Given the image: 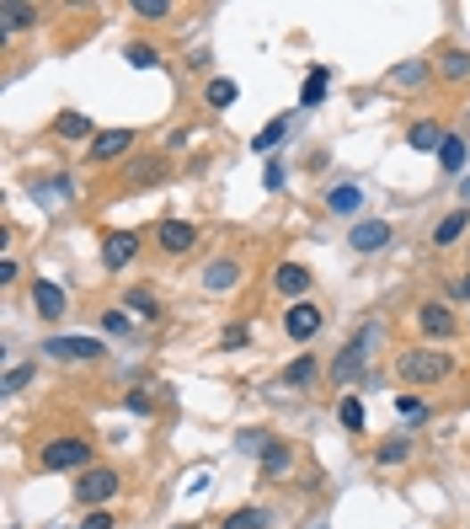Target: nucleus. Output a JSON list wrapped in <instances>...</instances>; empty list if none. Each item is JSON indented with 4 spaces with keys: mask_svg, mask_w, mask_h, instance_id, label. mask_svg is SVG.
Instances as JSON below:
<instances>
[{
    "mask_svg": "<svg viewBox=\"0 0 470 529\" xmlns=\"http://www.w3.org/2000/svg\"><path fill=\"white\" fill-rule=\"evenodd\" d=\"M455 359L449 353H439V348H407L401 359H396V375L407 380V385H444V380H455Z\"/></svg>",
    "mask_w": 470,
    "mask_h": 529,
    "instance_id": "1",
    "label": "nucleus"
},
{
    "mask_svg": "<svg viewBox=\"0 0 470 529\" xmlns=\"http://www.w3.org/2000/svg\"><path fill=\"white\" fill-rule=\"evenodd\" d=\"M37 471H75L80 476V471H91V444L80 434H59L37 450Z\"/></svg>",
    "mask_w": 470,
    "mask_h": 529,
    "instance_id": "2",
    "label": "nucleus"
},
{
    "mask_svg": "<svg viewBox=\"0 0 470 529\" xmlns=\"http://www.w3.org/2000/svg\"><path fill=\"white\" fill-rule=\"evenodd\" d=\"M375 343H380V321H364L359 337L332 359V380H359V375H369V353H375Z\"/></svg>",
    "mask_w": 470,
    "mask_h": 529,
    "instance_id": "3",
    "label": "nucleus"
},
{
    "mask_svg": "<svg viewBox=\"0 0 470 529\" xmlns=\"http://www.w3.org/2000/svg\"><path fill=\"white\" fill-rule=\"evenodd\" d=\"M37 353L54 359V364H102L107 359V343H96V337H48Z\"/></svg>",
    "mask_w": 470,
    "mask_h": 529,
    "instance_id": "4",
    "label": "nucleus"
},
{
    "mask_svg": "<svg viewBox=\"0 0 470 529\" xmlns=\"http://www.w3.org/2000/svg\"><path fill=\"white\" fill-rule=\"evenodd\" d=\"M118 492H123V476H118L112 466H91V471L75 476V503H86V508H102V503L118 498Z\"/></svg>",
    "mask_w": 470,
    "mask_h": 529,
    "instance_id": "5",
    "label": "nucleus"
},
{
    "mask_svg": "<svg viewBox=\"0 0 470 529\" xmlns=\"http://www.w3.org/2000/svg\"><path fill=\"white\" fill-rule=\"evenodd\" d=\"M417 326H423V337H439V343H449V337L460 332L449 300H423V305H417Z\"/></svg>",
    "mask_w": 470,
    "mask_h": 529,
    "instance_id": "6",
    "label": "nucleus"
},
{
    "mask_svg": "<svg viewBox=\"0 0 470 529\" xmlns=\"http://www.w3.org/2000/svg\"><path fill=\"white\" fill-rule=\"evenodd\" d=\"M128 150H134V128H102V134L91 139L86 161H91V166H112V161H123Z\"/></svg>",
    "mask_w": 470,
    "mask_h": 529,
    "instance_id": "7",
    "label": "nucleus"
},
{
    "mask_svg": "<svg viewBox=\"0 0 470 529\" xmlns=\"http://www.w3.org/2000/svg\"><path fill=\"white\" fill-rule=\"evenodd\" d=\"M198 284H203V294H230V289L241 284V257H214V262H203Z\"/></svg>",
    "mask_w": 470,
    "mask_h": 529,
    "instance_id": "8",
    "label": "nucleus"
},
{
    "mask_svg": "<svg viewBox=\"0 0 470 529\" xmlns=\"http://www.w3.org/2000/svg\"><path fill=\"white\" fill-rule=\"evenodd\" d=\"M321 321H326V316H321V305H310V300H294V305L284 310V332H289L294 343H310V337L321 332Z\"/></svg>",
    "mask_w": 470,
    "mask_h": 529,
    "instance_id": "9",
    "label": "nucleus"
},
{
    "mask_svg": "<svg viewBox=\"0 0 470 529\" xmlns=\"http://www.w3.org/2000/svg\"><path fill=\"white\" fill-rule=\"evenodd\" d=\"M155 241H161V252L182 257V252H193V246H198V225H187V219H161Z\"/></svg>",
    "mask_w": 470,
    "mask_h": 529,
    "instance_id": "10",
    "label": "nucleus"
},
{
    "mask_svg": "<svg viewBox=\"0 0 470 529\" xmlns=\"http://www.w3.org/2000/svg\"><path fill=\"white\" fill-rule=\"evenodd\" d=\"M348 246H353L359 257L385 252V246H391V225H385V219H359V225H353V236H348Z\"/></svg>",
    "mask_w": 470,
    "mask_h": 529,
    "instance_id": "11",
    "label": "nucleus"
},
{
    "mask_svg": "<svg viewBox=\"0 0 470 529\" xmlns=\"http://www.w3.org/2000/svg\"><path fill=\"white\" fill-rule=\"evenodd\" d=\"M139 257V236H128V230H112V236H102V262L118 273V268H128Z\"/></svg>",
    "mask_w": 470,
    "mask_h": 529,
    "instance_id": "12",
    "label": "nucleus"
},
{
    "mask_svg": "<svg viewBox=\"0 0 470 529\" xmlns=\"http://www.w3.org/2000/svg\"><path fill=\"white\" fill-rule=\"evenodd\" d=\"M466 230H470V209L460 203L455 214H444V219L433 225V246H439V252H449V246H460V241H466Z\"/></svg>",
    "mask_w": 470,
    "mask_h": 529,
    "instance_id": "13",
    "label": "nucleus"
},
{
    "mask_svg": "<svg viewBox=\"0 0 470 529\" xmlns=\"http://www.w3.org/2000/svg\"><path fill=\"white\" fill-rule=\"evenodd\" d=\"M273 284H278V294L300 300V294H305L316 278H310V268H305V262H278V268H273Z\"/></svg>",
    "mask_w": 470,
    "mask_h": 529,
    "instance_id": "14",
    "label": "nucleus"
},
{
    "mask_svg": "<svg viewBox=\"0 0 470 529\" xmlns=\"http://www.w3.org/2000/svg\"><path fill=\"white\" fill-rule=\"evenodd\" d=\"M32 305H37L43 321H59L64 316V289L54 278H32Z\"/></svg>",
    "mask_w": 470,
    "mask_h": 529,
    "instance_id": "15",
    "label": "nucleus"
},
{
    "mask_svg": "<svg viewBox=\"0 0 470 529\" xmlns=\"http://www.w3.org/2000/svg\"><path fill=\"white\" fill-rule=\"evenodd\" d=\"M326 209H332V214H359V209H364V187H359V182L326 187Z\"/></svg>",
    "mask_w": 470,
    "mask_h": 529,
    "instance_id": "16",
    "label": "nucleus"
},
{
    "mask_svg": "<svg viewBox=\"0 0 470 529\" xmlns=\"http://www.w3.org/2000/svg\"><path fill=\"white\" fill-rule=\"evenodd\" d=\"M0 27H5V32H27V27H37V5L0 0Z\"/></svg>",
    "mask_w": 470,
    "mask_h": 529,
    "instance_id": "17",
    "label": "nucleus"
},
{
    "mask_svg": "<svg viewBox=\"0 0 470 529\" xmlns=\"http://www.w3.org/2000/svg\"><path fill=\"white\" fill-rule=\"evenodd\" d=\"M262 471H268L273 482H278V476H289V471H294V444L273 439V444H268V455H262Z\"/></svg>",
    "mask_w": 470,
    "mask_h": 529,
    "instance_id": "18",
    "label": "nucleus"
},
{
    "mask_svg": "<svg viewBox=\"0 0 470 529\" xmlns=\"http://www.w3.org/2000/svg\"><path fill=\"white\" fill-rule=\"evenodd\" d=\"M54 134H59V139H96V128H91L86 112H59V118H54Z\"/></svg>",
    "mask_w": 470,
    "mask_h": 529,
    "instance_id": "19",
    "label": "nucleus"
},
{
    "mask_svg": "<svg viewBox=\"0 0 470 529\" xmlns=\"http://www.w3.org/2000/svg\"><path fill=\"white\" fill-rule=\"evenodd\" d=\"M407 145H412V150H439V145H444V128H439L433 118H417V123L407 128Z\"/></svg>",
    "mask_w": 470,
    "mask_h": 529,
    "instance_id": "20",
    "label": "nucleus"
},
{
    "mask_svg": "<svg viewBox=\"0 0 470 529\" xmlns=\"http://www.w3.org/2000/svg\"><path fill=\"white\" fill-rule=\"evenodd\" d=\"M428 75H433V64H428V59H412V64H396V70H391V86L412 91V86H423Z\"/></svg>",
    "mask_w": 470,
    "mask_h": 529,
    "instance_id": "21",
    "label": "nucleus"
},
{
    "mask_svg": "<svg viewBox=\"0 0 470 529\" xmlns=\"http://www.w3.org/2000/svg\"><path fill=\"white\" fill-rule=\"evenodd\" d=\"M316 375H321V359L316 353H300L294 364H284V385H310Z\"/></svg>",
    "mask_w": 470,
    "mask_h": 529,
    "instance_id": "22",
    "label": "nucleus"
},
{
    "mask_svg": "<svg viewBox=\"0 0 470 529\" xmlns=\"http://www.w3.org/2000/svg\"><path fill=\"white\" fill-rule=\"evenodd\" d=\"M326 86H332V70H326V64H316V70H310V80H305V91H300V107H321Z\"/></svg>",
    "mask_w": 470,
    "mask_h": 529,
    "instance_id": "23",
    "label": "nucleus"
},
{
    "mask_svg": "<svg viewBox=\"0 0 470 529\" xmlns=\"http://www.w3.org/2000/svg\"><path fill=\"white\" fill-rule=\"evenodd\" d=\"M466 139H460V134H444V145H439V166H444V171H466Z\"/></svg>",
    "mask_w": 470,
    "mask_h": 529,
    "instance_id": "24",
    "label": "nucleus"
},
{
    "mask_svg": "<svg viewBox=\"0 0 470 529\" xmlns=\"http://www.w3.org/2000/svg\"><path fill=\"white\" fill-rule=\"evenodd\" d=\"M235 96H241V86H235V80H225V75H214V80L203 86V102H209V107H230Z\"/></svg>",
    "mask_w": 470,
    "mask_h": 529,
    "instance_id": "25",
    "label": "nucleus"
},
{
    "mask_svg": "<svg viewBox=\"0 0 470 529\" xmlns=\"http://www.w3.org/2000/svg\"><path fill=\"white\" fill-rule=\"evenodd\" d=\"M439 75H444V80H466L470 75V54L466 48H449V54L439 59Z\"/></svg>",
    "mask_w": 470,
    "mask_h": 529,
    "instance_id": "26",
    "label": "nucleus"
},
{
    "mask_svg": "<svg viewBox=\"0 0 470 529\" xmlns=\"http://www.w3.org/2000/svg\"><path fill=\"white\" fill-rule=\"evenodd\" d=\"M123 59H128L134 70H155V64H161V48H155V43H128Z\"/></svg>",
    "mask_w": 470,
    "mask_h": 529,
    "instance_id": "27",
    "label": "nucleus"
},
{
    "mask_svg": "<svg viewBox=\"0 0 470 529\" xmlns=\"http://www.w3.org/2000/svg\"><path fill=\"white\" fill-rule=\"evenodd\" d=\"M161 177H166V161H134V166H128V182H134V187H150V182H161Z\"/></svg>",
    "mask_w": 470,
    "mask_h": 529,
    "instance_id": "28",
    "label": "nucleus"
},
{
    "mask_svg": "<svg viewBox=\"0 0 470 529\" xmlns=\"http://www.w3.org/2000/svg\"><path fill=\"white\" fill-rule=\"evenodd\" d=\"M337 417H342L348 434H364V401H359V396H342V401H337Z\"/></svg>",
    "mask_w": 470,
    "mask_h": 529,
    "instance_id": "29",
    "label": "nucleus"
},
{
    "mask_svg": "<svg viewBox=\"0 0 470 529\" xmlns=\"http://www.w3.org/2000/svg\"><path fill=\"white\" fill-rule=\"evenodd\" d=\"M375 460H380V466H407V460H412V444H407V439H385V444L375 450Z\"/></svg>",
    "mask_w": 470,
    "mask_h": 529,
    "instance_id": "30",
    "label": "nucleus"
},
{
    "mask_svg": "<svg viewBox=\"0 0 470 529\" xmlns=\"http://www.w3.org/2000/svg\"><path fill=\"white\" fill-rule=\"evenodd\" d=\"M284 134H289V112H284V118H273V123L251 139V150H273V145H284Z\"/></svg>",
    "mask_w": 470,
    "mask_h": 529,
    "instance_id": "31",
    "label": "nucleus"
},
{
    "mask_svg": "<svg viewBox=\"0 0 470 529\" xmlns=\"http://www.w3.org/2000/svg\"><path fill=\"white\" fill-rule=\"evenodd\" d=\"M219 529H268V514H262V508H235Z\"/></svg>",
    "mask_w": 470,
    "mask_h": 529,
    "instance_id": "32",
    "label": "nucleus"
},
{
    "mask_svg": "<svg viewBox=\"0 0 470 529\" xmlns=\"http://www.w3.org/2000/svg\"><path fill=\"white\" fill-rule=\"evenodd\" d=\"M396 407H401V423H428V417H433V407H428L423 396H401Z\"/></svg>",
    "mask_w": 470,
    "mask_h": 529,
    "instance_id": "33",
    "label": "nucleus"
},
{
    "mask_svg": "<svg viewBox=\"0 0 470 529\" xmlns=\"http://www.w3.org/2000/svg\"><path fill=\"white\" fill-rule=\"evenodd\" d=\"M32 375H37V364H21V369H5V380H0V391H5V396H16V391H21V385L32 380Z\"/></svg>",
    "mask_w": 470,
    "mask_h": 529,
    "instance_id": "34",
    "label": "nucleus"
},
{
    "mask_svg": "<svg viewBox=\"0 0 470 529\" xmlns=\"http://www.w3.org/2000/svg\"><path fill=\"white\" fill-rule=\"evenodd\" d=\"M123 310H139V316H144V321H155V316H161V310H155V300H150V294H144V289H134V294H128V300H123Z\"/></svg>",
    "mask_w": 470,
    "mask_h": 529,
    "instance_id": "35",
    "label": "nucleus"
},
{
    "mask_svg": "<svg viewBox=\"0 0 470 529\" xmlns=\"http://www.w3.org/2000/svg\"><path fill=\"white\" fill-rule=\"evenodd\" d=\"M102 332H107V337H123V332H128V310H123V305H112V310L102 316Z\"/></svg>",
    "mask_w": 470,
    "mask_h": 529,
    "instance_id": "36",
    "label": "nucleus"
},
{
    "mask_svg": "<svg viewBox=\"0 0 470 529\" xmlns=\"http://www.w3.org/2000/svg\"><path fill=\"white\" fill-rule=\"evenodd\" d=\"M235 444H241L246 455H268V444H273V439H268V434H241Z\"/></svg>",
    "mask_w": 470,
    "mask_h": 529,
    "instance_id": "37",
    "label": "nucleus"
},
{
    "mask_svg": "<svg viewBox=\"0 0 470 529\" xmlns=\"http://www.w3.org/2000/svg\"><path fill=\"white\" fill-rule=\"evenodd\" d=\"M139 16H171V0H134Z\"/></svg>",
    "mask_w": 470,
    "mask_h": 529,
    "instance_id": "38",
    "label": "nucleus"
},
{
    "mask_svg": "<svg viewBox=\"0 0 470 529\" xmlns=\"http://www.w3.org/2000/svg\"><path fill=\"white\" fill-rule=\"evenodd\" d=\"M123 407H128L134 417H144V412H150V396H144V391H128V401H123Z\"/></svg>",
    "mask_w": 470,
    "mask_h": 529,
    "instance_id": "39",
    "label": "nucleus"
},
{
    "mask_svg": "<svg viewBox=\"0 0 470 529\" xmlns=\"http://www.w3.org/2000/svg\"><path fill=\"white\" fill-rule=\"evenodd\" d=\"M449 300H466V305H470V273L449 278Z\"/></svg>",
    "mask_w": 470,
    "mask_h": 529,
    "instance_id": "40",
    "label": "nucleus"
},
{
    "mask_svg": "<svg viewBox=\"0 0 470 529\" xmlns=\"http://www.w3.org/2000/svg\"><path fill=\"white\" fill-rule=\"evenodd\" d=\"M246 337H251V332H246V326H225V337H219V343H225V348H241V343H246Z\"/></svg>",
    "mask_w": 470,
    "mask_h": 529,
    "instance_id": "41",
    "label": "nucleus"
},
{
    "mask_svg": "<svg viewBox=\"0 0 470 529\" xmlns=\"http://www.w3.org/2000/svg\"><path fill=\"white\" fill-rule=\"evenodd\" d=\"M262 182H268V187H273V193H278V187H284V166H278V161H273V166H268V177H262Z\"/></svg>",
    "mask_w": 470,
    "mask_h": 529,
    "instance_id": "42",
    "label": "nucleus"
},
{
    "mask_svg": "<svg viewBox=\"0 0 470 529\" xmlns=\"http://www.w3.org/2000/svg\"><path fill=\"white\" fill-rule=\"evenodd\" d=\"M11 278H16V257L5 252V257H0V284H11Z\"/></svg>",
    "mask_w": 470,
    "mask_h": 529,
    "instance_id": "43",
    "label": "nucleus"
},
{
    "mask_svg": "<svg viewBox=\"0 0 470 529\" xmlns=\"http://www.w3.org/2000/svg\"><path fill=\"white\" fill-rule=\"evenodd\" d=\"M80 529H112V514H91Z\"/></svg>",
    "mask_w": 470,
    "mask_h": 529,
    "instance_id": "44",
    "label": "nucleus"
},
{
    "mask_svg": "<svg viewBox=\"0 0 470 529\" xmlns=\"http://www.w3.org/2000/svg\"><path fill=\"white\" fill-rule=\"evenodd\" d=\"M460 198H466V209H470V171H466V182H460Z\"/></svg>",
    "mask_w": 470,
    "mask_h": 529,
    "instance_id": "45",
    "label": "nucleus"
}]
</instances>
